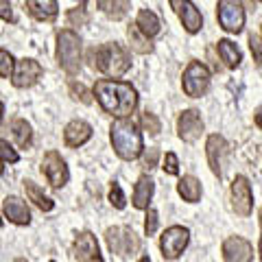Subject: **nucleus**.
<instances>
[{
  "mask_svg": "<svg viewBox=\"0 0 262 262\" xmlns=\"http://www.w3.org/2000/svg\"><path fill=\"white\" fill-rule=\"evenodd\" d=\"M92 68L105 72L110 77H122L131 68V59L120 44H105L92 48Z\"/></svg>",
  "mask_w": 262,
  "mask_h": 262,
  "instance_id": "3",
  "label": "nucleus"
},
{
  "mask_svg": "<svg viewBox=\"0 0 262 262\" xmlns=\"http://www.w3.org/2000/svg\"><path fill=\"white\" fill-rule=\"evenodd\" d=\"M11 131H13V138H15V142H18L20 149H27V146H31V125L27 120H22V118H15L11 122Z\"/></svg>",
  "mask_w": 262,
  "mask_h": 262,
  "instance_id": "27",
  "label": "nucleus"
},
{
  "mask_svg": "<svg viewBox=\"0 0 262 262\" xmlns=\"http://www.w3.org/2000/svg\"><path fill=\"white\" fill-rule=\"evenodd\" d=\"M206 153H208V162H210V168H212V173H214L216 177H221V173H223V158H225V153H227V144L223 140V136H219V134H212L208 138V142H206Z\"/></svg>",
  "mask_w": 262,
  "mask_h": 262,
  "instance_id": "16",
  "label": "nucleus"
},
{
  "mask_svg": "<svg viewBox=\"0 0 262 262\" xmlns=\"http://www.w3.org/2000/svg\"><path fill=\"white\" fill-rule=\"evenodd\" d=\"M232 208L236 210V214L241 216H249L251 208H253V194H251V186L247 182V177L238 175L232 184Z\"/></svg>",
  "mask_w": 262,
  "mask_h": 262,
  "instance_id": "12",
  "label": "nucleus"
},
{
  "mask_svg": "<svg viewBox=\"0 0 262 262\" xmlns=\"http://www.w3.org/2000/svg\"><path fill=\"white\" fill-rule=\"evenodd\" d=\"M105 241H107L110 251L120 260H131L140 251V238L131 227H110L105 232Z\"/></svg>",
  "mask_w": 262,
  "mask_h": 262,
  "instance_id": "5",
  "label": "nucleus"
},
{
  "mask_svg": "<svg viewBox=\"0 0 262 262\" xmlns=\"http://www.w3.org/2000/svg\"><path fill=\"white\" fill-rule=\"evenodd\" d=\"M42 173L46 175L48 179V184H51L53 188H61L68 184V166H66V162L63 158L57 151H48L44 155V160H42Z\"/></svg>",
  "mask_w": 262,
  "mask_h": 262,
  "instance_id": "9",
  "label": "nucleus"
},
{
  "mask_svg": "<svg viewBox=\"0 0 262 262\" xmlns=\"http://www.w3.org/2000/svg\"><path fill=\"white\" fill-rule=\"evenodd\" d=\"M68 22L72 24V27H83V24L88 22L85 9H70L68 11Z\"/></svg>",
  "mask_w": 262,
  "mask_h": 262,
  "instance_id": "35",
  "label": "nucleus"
},
{
  "mask_svg": "<svg viewBox=\"0 0 262 262\" xmlns=\"http://www.w3.org/2000/svg\"><path fill=\"white\" fill-rule=\"evenodd\" d=\"M216 48H219V55H221V59L225 61L227 68H238L241 59H243L238 46H236L234 42H229V39H221Z\"/></svg>",
  "mask_w": 262,
  "mask_h": 262,
  "instance_id": "23",
  "label": "nucleus"
},
{
  "mask_svg": "<svg viewBox=\"0 0 262 262\" xmlns=\"http://www.w3.org/2000/svg\"><path fill=\"white\" fill-rule=\"evenodd\" d=\"M153 190H155L153 179L146 177V175H142L140 179H138L136 188H134V206H136L138 210H146V208H149L151 196H153Z\"/></svg>",
  "mask_w": 262,
  "mask_h": 262,
  "instance_id": "20",
  "label": "nucleus"
},
{
  "mask_svg": "<svg viewBox=\"0 0 262 262\" xmlns=\"http://www.w3.org/2000/svg\"><path fill=\"white\" fill-rule=\"evenodd\" d=\"M3 170H5V166H3V158H0V175H3Z\"/></svg>",
  "mask_w": 262,
  "mask_h": 262,
  "instance_id": "42",
  "label": "nucleus"
},
{
  "mask_svg": "<svg viewBox=\"0 0 262 262\" xmlns=\"http://www.w3.org/2000/svg\"><path fill=\"white\" fill-rule=\"evenodd\" d=\"M24 188H27V194H29V199L35 203V206L42 210V212H51L53 210V199H48V196L39 190V186L35 182H24Z\"/></svg>",
  "mask_w": 262,
  "mask_h": 262,
  "instance_id": "26",
  "label": "nucleus"
},
{
  "mask_svg": "<svg viewBox=\"0 0 262 262\" xmlns=\"http://www.w3.org/2000/svg\"><path fill=\"white\" fill-rule=\"evenodd\" d=\"M0 225H3V219H0Z\"/></svg>",
  "mask_w": 262,
  "mask_h": 262,
  "instance_id": "44",
  "label": "nucleus"
},
{
  "mask_svg": "<svg viewBox=\"0 0 262 262\" xmlns=\"http://www.w3.org/2000/svg\"><path fill=\"white\" fill-rule=\"evenodd\" d=\"M3 114H5V105L0 103V118H3Z\"/></svg>",
  "mask_w": 262,
  "mask_h": 262,
  "instance_id": "41",
  "label": "nucleus"
},
{
  "mask_svg": "<svg viewBox=\"0 0 262 262\" xmlns=\"http://www.w3.org/2000/svg\"><path fill=\"white\" fill-rule=\"evenodd\" d=\"M0 18H3L5 22H15V15H13L9 0H0Z\"/></svg>",
  "mask_w": 262,
  "mask_h": 262,
  "instance_id": "38",
  "label": "nucleus"
},
{
  "mask_svg": "<svg viewBox=\"0 0 262 262\" xmlns=\"http://www.w3.org/2000/svg\"><path fill=\"white\" fill-rule=\"evenodd\" d=\"M98 7L112 20H120L129 11V0H98Z\"/></svg>",
  "mask_w": 262,
  "mask_h": 262,
  "instance_id": "24",
  "label": "nucleus"
},
{
  "mask_svg": "<svg viewBox=\"0 0 262 262\" xmlns=\"http://www.w3.org/2000/svg\"><path fill=\"white\" fill-rule=\"evenodd\" d=\"M256 125L262 129V112H260V114H256Z\"/></svg>",
  "mask_w": 262,
  "mask_h": 262,
  "instance_id": "39",
  "label": "nucleus"
},
{
  "mask_svg": "<svg viewBox=\"0 0 262 262\" xmlns=\"http://www.w3.org/2000/svg\"><path fill=\"white\" fill-rule=\"evenodd\" d=\"M188 241H190V232H188L186 227H182V225L168 227L160 238L164 260H177L184 253V249L188 247Z\"/></svg>",
  "mask_w": 262,
  "mask_h": 262,
  "instance_id": "7",
  "label": "nucleus"
},
{
  "mask_svg": "<svg viewBox=\"0 0 262 262\" xmlns=\"http://www.w3.org/2000/svg\"><path fill=\"white\" fill-rule=\"evenodd\" d=\"M5 216L15 225H29L31 223V210L20 196H7L3 203Z\"/></svg>",
  "mask_w": 262,
  "mask_h": 262,
  "instance_id": "18",
  "label": "nucleus"
},
{
  "mask_svg": "<svg viewBox=\"0 0 262 262\" xmlns=\"http://www.w3.org/2000/svg\"><path fill=\"white\" fill-rule=\"evenodd\" d=\"M158 158H160V151L158 149H149L144 153V160H142V166L146 168V170H151V168H155V164H158Z\"/></svg>",
  "mask_w": 262,
  "mask_h": 262,
  "instance_id": "37",
  "label": "nucleus"
},
{
  "mask_svg": "<svg viewBox=\"0 0 262 262\" xmlns=\"http://www.w3.org/2000/svg\"><path fill=\"white\" fill-rule=\"evenodd\" d=\"M136 27L140 29L146 37H155V35H160V31H162V22H160V18L153 11L142 9L140 13H138Z\"/></svg>",
  "mask_w": 262,
  "mask_h": 262,
  "instance_id": "22",
  "label": "nucleus"
},
{
  "mask_svg": "<svg viewBox=\"0 0 262 262\" xmlns=\"http://www.w3.org/2000/svg\"><path fill=\"white\" fill-rule=\"evenodd\" d=\"M57 61L68 72L70 77H75L81 68V39L75 31L63 29L57 35Z\"/></svg>",
  "mask_w": 262,
  "mask_h": 262,
  "instance_id": "4",
  "label": "nucleus"
},
{
  "mask_svg": "<svg viewBox=\"0 0 262 262\" xmlns=\"http://www.w3.org/2000/svg\"><path fill=\"white\" fill-rule=\"evenodd\" d=\"M79 3H85V0H79Z\"/></svg>",
  "mask_w": 262,
  "mask_h": 262,
  "instance_id": "43",
  "label": "nucleus"
},
{
  "mask_svg": "<svg viewBox=\"0 0 262 262\" xmlns=\"http://www.w3.org/2000/svg\"><path fill=\"white\" fill-rule=\"evenodd\" d=\"M258 251H260V260H262V236H260V247H258Z\"/></svg>",
  "mask_w": 262,
  "mask_h": 262,
  "instance_id": "40",
  "label": "nucleus"
},
{
  "mask_svg": "<svg viewBox=\"0 0 262 262\" xmlns=\"http://www.w3.org/2000/svg\"><path fill=\"white\" fill-rule=\"evenodd\" d=\"M177 192L184 196V201L188 203H196L201 199V182L196 177L192 175H186L179 179V184H177Z\"/></svg>",
  "mask_w": 262,
  "mask_h": 262,
  "instance_id": "21",
  "label": "nucleus"
},
{
  "mask_svg": "<svg viewBox=\"0 0 262 262\" xmlns=\"http://www.w3.org/2000/svg\"><path fill=\"white\" fill-rule=\"evenodd\" d=\"M13 68H15V61H13L11 53L0 48V79H9L13 75Z\"/></svg>",
  "mask_w": 262,
  "mask_h": 262,
  "instance_id": "28",
  "label": "nucleus"
},
{
  "mask_svg": "<svg viewBox=\"0 0 262 262\" xmlns=\"http://www.w3.org/2000/svg\"><path fill=\"white\" fill-rule=\"evenodd\" d=\"M249 46H251V53H253V61H258L262 66V39L258 35H251Z\"/></svg>",
  "mask_w": 262,
  "mask_h": 262,
  "instance_id": "36",
  "label": "nucleus"
},
{
  "mask_svg": "<svg viewBox=\"0 0 262 262\" xmlns=\"http://www.w3.org/2000/svg\"><path fill=\"white\" fill-rule=\"evenodd\" d=\"M164 173L166 175H177L179 173V160H177V155L175 153H166L164 155Z\"/></svg>",
  "mask_w": 262,
  "mask_h": 262,
  "instance_id": "32",
  "label": "nucleus"
},
{
  "mask_svg": "<svg viewBox=\"0 0 262 262\" xmlns=\"http://www.w3.org/2000/svg\"><path fill=\"white\" fill-rule=\"evenodd\" d=\"M258 3H262V0H258Z\"/></svg>",
  "mask_w": 262,
  "mask_h": 262,
  "instance_id": "45",
  "label": "nucleus"
},
{
  "mask_svg": "<svg viewBox=\"0 0 262 262\" xmlns=\"http://www.w3.org/2000/svg\"><path fill=\"white\" fill-rule=\"evenodd\" d=\"M0 158H3V162L15 164V162L20 160V155H18V151H15L7 140H0Z\"/></svg>",
  "mask_w": 262,
  "mask_h": 262,
  "instance_id": "31",
  "label": "nucleus"
},
{
  "mask_svg": "<svg viewBox=\"0 0 262 262\" xmlns=\"http://www.w3.org/2000/svg\"><path fill=\"white\" fill-rule=\"evenodd\" d=\"M182 85H184V92L190 98L203 96L210 88V70L201 61H190L188 68L184 70Z\"/></svg>",
  "mask_w": 262,
  "mask_h": 262,
  "instance_id": "6",
  "label": "nucleus"
},
{
  "mask_svg": "<svg viewBox=\"0 0 262 262\" xmlns=\"http://www.w3.org/2000/svg\"><path fill=\"white\" fill-rule=\"evenodd\" d=\"M70 96L75 98V101H81V103H92V96H90L88 88L83 83H77V81H70Z\"/></svg>",
  "mask_w": 262,
  "mask_h": 262,
  "instance_id": "29",
  "label": "nucleus"
},
{
  "mask_svg": "<svg viewBox=\"0 0 262 262\" xmlns=\"http://www.w3.org/2000/svg\"><path fill=\"white\" fill-rule=\"evenodd\" d=\"M72 258L79 260V262L103 260L101 249H98V243H96V236H92L90 232H81L75 238V245H72Z\"/></svg>",
  "mask_w": 262,
  "mask_h": 262,
  "instance_id": "13",
  "label": "nucleus"
},
{
  "mask_svg": "<svg viewBox=\"0 0 262 262\" xmlns=\"http://www.w3.org/2000/svg\"><path fill=\"white\" fill-rule=\"evenodd\" d=\"M94 96L103 112L112 114L116 118H125L134 114L138 107V92L131 83L114 79H101L94 85Z\"/></svg>",
  "mask_w": 262,
  "mask_h": 262,
  "instance_id": "1",
  "label": "nucleus"
},
{
  "mask_svg": "<svg viewBox=\"0 0 262 262\" xmlns=\"http://www.w3.org/2000/svg\"><path fill=\"white\" fill-rule=\"evenodd\" d=\"M24 3H27L29 13L39 22H53L59 13L57 0H24Z\"/></svg>",
  "mask_w": 262,
  "mask_h": 262,
  "instance_id": "19",
  "label": "nucleus"
},
{
  "mask_svg": "<svg viewBox=\"0 0 262 262\" xmlns=\"http://www.w3.org/2000/svg\"><path fill=\"white\" fill-rule=\"evenodd\" d=\"M155 229H158V212L153 208H146V221H144V234L153 236Z\"/></svg>",
  "mask_w": 262,
  "mask_h": 262,
  "instance_id": "33",
  "label": "nucleus"
},
{
  "mask_svg": "<svg viewBox=\"0 0 262 262\" xmlns=\"http://www.w3.org/2000/svg\"><path fill=\"white\" fill-rule=\"evenodd\" d=\"M110 138H112V146H114V151H116V155L127 162L138 160L144 151L142 134L138 131L136 122L129 120L127 116L114 122L110 129Z\"/></svg>",
  "mask_w": 262,
  "mask_h": 262,
  "instance_id": "2",
  "label": "nucleus"
},
{
  "mask_svg": "<svg viewBox=\"0 0 262 262\" xmlns=\"http://www.w3.org/2000/svg\"><path fill=\"white\" fill-rule=\"evenodd\" d=\"M223 258L227 262H249L253 258V247L243 236H229L223 243Z\"/></svg>",
  "mask_w": 262,
  "mask_h": 262,
  "instance_id": "15",
  "label": "nucleus"
},
{
  "mask_svg": "<svg viewBox=\"0 0 262 262\" xmlns=\"http://www.w3.org/2000/svg\"><path fill=\"white\" fill-rule=\"evenodd\" d=\"M110 203L114 208H118V210H122L125 208V194H122V190H120V186L118 184H114L112 186V190H110Z\"/></svg>",
  "mask_w": 262,
  "mask_h": 262,
  "instance_id": "34",
  "label": "nucleus"
},
{
  "mask_svg": "<svg viewBox=\"0 0 262 262\" xmlns=\"http://www.w3.org/2000/svg\"><path fill=\"white\" fill-rule=\"evenodd\" d=\"M140 122H142L144 131H149L151 136H158L160 131H162V125H160V120H158V116H155V114L144 112V114H142V118H140Z\"/></svg>",
  "mask_w": 262,
  "mask_h": 262,
  "instance_id": "30",
  "label": "nucleus"
},
{
  "mask_svg": "<svg viewBox=\"0 0 262 262\" xmlns=\"http://www.w3.org/2000/svg\"><path fill=\"white\" fill-rule=\"evenodd\" d=\"M90 138H92V127H90L85 120H72L63 129V142L68 146H72V149L85 144Z\"/></svg>",
  "mask_w": 262,
  "mask_h": 262,
  "instance_id": "17",
  "label": "nucleus"
},
{
  "mask_svg": "<svg viewBox=\"0 0 262 262\" xmlns=\"http://www.w3.org/2000/svg\"><path fill=\"white\" fill-rule=\"evenodd\" d=\"M127 37H129L131 48H134L136 53L146 55V53H151V51H153L151 37H146L144 33H142L140 29H138V27H129V31H127Z\"/></svg>",
  "mask_w": 262,
  "mask_h": 262,
  "instance_id": "25",
  "label": "nucleus"
},
{
  "mask_svg": "<svg viewBox=\"0 0 262 262\" xmlns=\"http://www.w3.org/2000/svg\"><path fill=\"white\" fill-rule=\"evenodd\" d=\"M170 9L177 13V18L182 20L184 29L188 33H199L203 27V15L190 0H170Z\"/></svg>",
  "mask_w": 262,
  "mask_h": 262,
  "instance_id": "11",
  "label": "nucleus"
},
{
  "mask_svg": "<svg viewBox=\"0 0 262 262\" xmlns=\"http://www.w3.org/2000/svg\"><path fill=\"white\" fill-rule=\"evenodd\" d=\"M203 131V120L199 116V112L194 110H186L182 112V116L177 118V136L184 142H194Z\"/></svg>",
  "mask_w": 262,
  "mask_h": 262,
  "instance_id": "14",
  "label": "nucleus"
},
{
  "mask_svg": "<svg viewBox=\"0 0 262 262\" xmlns=\"http://www.w3.org/2000/svg\"><path fill=\"white\" fill-rule=\"evenodd\" d=\"M42 75H44V68L35 59H20L13 68L11 83L15 88H31L37 83Z\"/></svg>",
  "mask_w": 262,
  "mask_h": 262,
  "instance_id": "10",
  "label": "nucleus"
},
{
  "mask_svg": "<svg viewBox=\"0 0 262 262\" xmlns=\"http://www.w3.org/2000/svg\"><path fill=\"white\" fill-rule=\"evenodd\" d=\"M219 24L227 33H241L245 27V9L241 0H219Z\"/></svg>",
  "mask_w": 262,
  "mask_h": 262,
  "instance_id": "8",
  "label": "nucleus"
}]
</instances>
